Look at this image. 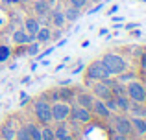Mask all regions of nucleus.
I'll return each instance as SVG.
<instances>
[{
	"mask_svg": "<svg viewBox=\"0 0 146 140\" xmlns=\"http://www.w3.org/2000/svg\"><path fill=\"white\" fill-rule=\"evenodd\" d=\"M67 133H70V129H68V126H67V124H63V122H57L56 129H54V135H56V140L63 138V137H65Z\"/></svg>",
	"mask_w": 146,
	"mask_h": 140,
	"instance_id": "412c9836",
	"label": "nucleus"
},
{
	"mask_svg": "<svg viewBox=\"0 0 146 140\" xmlns=\"http://www.w3.org/2000/svg\"><path fill=\"white\" fill-rule=\"evenodd\" d=\"M126 96L135 103H144L146 101V89L139 81H128L126 83Z\"/></svg>",
	"mask_w": 146,
	"mask_h": 140,
	"instance_id": "f03ea898",
	"label": "nucleus"
},
{
	"mask_svg": "<svg viewBox=\"0 0 146 140\" xmlns=\"http://www.w3.org/2000/svg\"><path fill=\"white\" fill-rule=\"evenodd\" d=\"M0 70H2V66H0Z\"/></svg>",
	"mask_w": 146,
	"mask_h": 140,
	"instance_id": "ea45409f",
	"label": "nucleus"
},
{
	"mask_svg": "<svg viewBox=\"0 0 146 140\" xmlns=\"http://www.w3.org/2000/svg\"><path fill=\"white\" fill-rule=\"evenodd\" d=\"M115 131L128 137V135L133 131V127H131V118H126V116H117V118H115Z\"/></svg>",
	"mask_w": 146,
	"mask_h": 140,
	"instance_id": "0eeeda50",
	"label": "nucleus"
},
{
	"mask_svg": "<svg viewBox=\"0 0 146 140\" xmlns=\"http://www.w3.org/2000/svg\"><path fill=\"white\" fill-rule=\"evenodd\" d=\"M87 2H89V0H68V4H70L72 7H78V9H83V7L87 6Z\"/></svg>",
	"mask_w": 146,
	"mask_h": 140,
	"instance_id": "a878e982",
	"label": "nucleus"
},
{
	"mask_svg": "<svg viewBox=\"0 0 146 140\" xmlns=\"http://www.w3.org/2000/svg\"><path fill=\"white\" fill-rule=\"evenodd\" d=\"M50 98H52V101H57V100H59V96H57V90H54Z\"/></svg>",
	"mask_w": 146,
	"mask_h": 140,
	"instance_id": "72a5a7b5",
	"label": "nucleus"
},
{
	"mask_svg": "<svg viewBox=\"0 0 146 140\" xmlns=\"http://www.w3.org/2000/svg\"><path fill=\"white\" fill-rule=\"evenodd\" d=\"M78 65H80V66H76V68H74V70H72V74H78V72H80V70H82V68H83V63H82V61H80V63H78Z\"/></svg>",
	"mask_w": 146,
	"mask_h": 140,
	"instance_id": "7c9ffc66",
	"label": "nucleus"
},
{
	"mask_svg": "<svg viewBox=\"0 0 146 140\" xmlns=\"http://www.w3.org/2000/svg\"><path fill=\"white\" fill-rule=\"evenodd\" d=\"M63 15H65V18H67V20L74 22V20H78V18H80V15H82V9H78V7H72V6H68L67 9L63 11Z\"/></svg>",
	"mask_w": 146,
	"mask_h": 140,
	"instance_id": "6ab92c4d",
	"label": "nucleus"
},
{
	"mask_svg": "<svg viewBox=\"0 0 146 140\" xmlns=\"http://www.w3.org/2000/svg\"><path fill=\"white\" fill-rule=\"evenodd\" d=\"M0 140H2V138H0Z\"/></svg>",
	"mask_w": 146,
	"mask_h": 140,
	"instance_id": "a19ab883",
	"label": "nucleus"
},
{
	"mask_svg": "<svg viewBox=\"0 0 146 140\" xmlns=\"http://www.w3.org/2000/svg\"><path fill=\"white\" fill-rule=\"evenodd\" d=\"M35 41H39L41 44H46L52 41V30L46 28V26H41L39 30H37V33H35Z\"/></svg>",
	"mask_w": 146,
	"mask_h": 140,
	"instance_id": "9b49d317",
	"label": "nucleus"
},
{
	"mask_svg": "<svg viewBox=\"0 0 146 140\" xmlns=\"http://www.w3.org/2000/svg\"><path fill=\"white\" fill-rule=\"evenodd\" d=\"M26 131L30 133V138L32 140H41V129L35 126V124H26Z\"/></svg>",
	"mask_w": 146,
	"mask_h": 140,
	"instance_id": "4be33fe9",
	"label": "nucleus"
},
{
	"mask_svg": "<svg viewBox=\"0 0 146 140\" xmlns=\"http://www.w3.org/2000/svg\"><path fill=\"white\" fill-rule=\"evenodd\" d=\"M76 100H78V105H82V107H85V109H91V105H93V101H94V96L89 94V92H80L78 96H76Z\"/></svg>",
	"mask_w": 146,
	"mask_h": 140,
	"instance_id": "2eb2a0df",
	"label": "nucleus"
},
{
	"mask_svg": "<svg viewBox=\"0 0 146 140\" xmlns=\"http://www.w3.org/2000/svg\"><path fill=\"white\" fill-rule=\"evenodd\" d=\"M87 79H91V81H102V79L109 78V72L106 70V66H104L102 61H93L89 66H87Z\"/></svg>",
	"mask_w": 146,
	"mask_h": 140,
	"instance_id": "20e7f679",
	"label": "nucleus"
},
{
	"mask_svg": "<svg viewBox=\"0 0 146 140\" xmlns=\"http://www.w3.org/2000/svg\"><path fill=\"white\" fill-rule=\"evenodd\" d=\"M50 20H52V24L56 26V28H61V30H63V26H65V22H67V18H65L63 11L56 9V11L52 13V17H50Z\"/></svg>",
	"mask_w": 146,
	"mask_h": 140,
	"instance_id": "f3484780",
	"label": "nucleus"
},
{
	"mask_svg": "<svg viewBox=\"0 0 146 140\" xmlns=\"http://www.w3.org/2000/svg\"><path fill=\"white\" fill-rule=\"evenodd\" d=\"M143 137H144V140H146V131H144V133H143Z\"/></svg>",
	"mask_w": 146,
	"mask_h": 140,
	"instance_id": "58836bf2",
	"label": "nucleus"
},
{
	"mask_svg": "<svg viewBox=\"0 0 146 140\" xmlns=\"http://www.w3.org/2000/svg\"><path fill=\"white\" fill-rule=\"evenodd\" d=\"M33 11H35L39 17H44L50 11V4L46 0H35V2H33Z\"/></svg>",
	"mask_w": 146,
	"mask_h": 140,
	"instance_id": "dca6fc26",
	"label": "nucleus"
},
{
	"mask_svg": "<svg viewBox=\"0 0 146 140\" xmlns=\"http://www.w3.org/2000/svg\"><path fill=\"white\" fill-rule=\"evenodd\" d=\"M111 87L107 85L106 81H94L93 85V96L94 98H100V100H106V98L111 96Z\"/></svg>",
	"mask_w": 146,
	"mask_h": 140,
	"instance_id": "6e6552de",
	"label": "nucleus"
},
{
	"mask_svg": "<svg viewBox=\"0 0 146 140\" xmlns=\"http://www.w3.org/2000/svg\"><path fill=\"white\" fill-rule=\"evenodd\" d=\"M11 39H13L15 44H28V43H32V41H35V35H30L24 28H21V30H17V32L13 33Z\"/></svg>",
	"mask_w": 146,
	"mask_h": 140,
	"instance_id": "9d476101",
	"label": "nucleus"
},
{
	"mask_svg": "<svg viewBox=\"0 0 146 140\" xmlns=\"http://www.w3.org/2000/svg\"><path fill=\"white\" fill-rule=\"evenodd\" d=\"M111 140H128V138H126V135H120V133H115V135H113V138H111Z\"/></svg>",
	"mask_w": 146,
	"mask_h": 140,
	"instance_id": "c756f323",
	"label": "nucleus"
},
{
	"mask_svg": "<svg viewBox=\"0 0 146 140\" xmlns=\"http://www.w3.org/2000/svg\"><path fill=\"white\" fill-rule=\"evenodd\" d=\"M141 66L146 68V54H143V57H141Z\"/></svg>",
	"mask_w": 146,
	"mask_h": 140,
	"instance_id": "473e14b6",
	"label": "nucleus"
},
{
	"mask_svg": "<svg viewBox=\"0 0 146 140\" xmlns=\"http://www.w3.org/2000/svg\"><path fill=\"white\" fill-rule=\"evenodd\" d=\"M0 138L2 140H15V129H13V122H6L0 127Z\"/></svg>",
	"mask_w": 146,
	"mask_h": 140,
	"instance_id": "f8f14e48",
	"label": "nucleus"
},
{
	"mask_svg": "<svg viewBox=\"0 0 146 140\" xmlns=\"http://www.w3.org/2000/svg\"><path fill=\"white\" fill-rule=\"evenodd\" d=\"M21 81H22V83H24V85H28V83H30V81H32V78H30V76H24V78H22V79H21Z\"/></svg>",
	"mask_w": 146,
	"mask_h": 140,
	"instance_id": "2f4dec72",
	"label": "nucleus"
},
{
	"mask_svg": "<svg viewBox=\"0 0 146 140\" xmlns=\"http://www.w3.org/2000/svg\"><path fill=\"white\" fill-rule=\"evenodd\" d=\"M15 140H32L30 138V133L26 131V127H21V129L15 131Z\"/></svg>",
	"mask_w": 146,
	"mask_h": 140,
	"instance_id": "393cba45",
	"label": "nucleus"
},
{
	"mask_svg": "<svg viewBox=\"0 0 146 140\" xmlns=\"http://www.w3.org/2000/svg\"><path fill=\"white\" fill-rule=\"evenodd\" d=\"M131 127H133V131H135L137 135L143 137V133L146 131V120L143 116H133L131 118Z\"/></svg>",
	"mask_w": 146,
	"mask_h": 140,
	"instance_id": "4468645a",
	"label": "nucleus"
},
{
	"mask_svg": "<svg viewBox=\"0 0 146 140\" xmlns=\"http://www.w3.org/2000/svg\"><path fill=\"white\" fill-rule=\"evenodd\" d=\"M41 140H56V135H54V129L50 126H44L41 129Z\"/></svg>",
	"mask_w": 146,
	"mask_h": 140,
	"instance_id": "b1692460",
	"label": "nucleus"
},
{
	"mask_svg": "<svg viewBox=\"0 0 146 140\" xmlns=\"http://www.w3.org/2000/svg\"><path fill=\"white\" fill-rule=\"evenodd\" d=\"M61 35H63V33H61V28H56V32L52 33V39L57 41V39H61Z\"/></svg>",
	"mask_w": 146,
	"mask_h": 140,
	"instance_id": "c85d7f7f",
	"label": "nucleus"
},
{
	"mask_svg": "<svg viewBox=\"0 0 146 140\" xmlns=\"http://www.w3.org/2000/svg\"><path fill=\"white\" fill-rule=\"evenodd\" d=\"M91 114H96L98 118H109L111 112H109V109L106 107L104 100H100V98H94L93 105H91Z\"/></svg>",
	"mask_w": 146,
	"mask_h": 140,
	"instance_id": "1a4fd4ad",
	"label": "nucleus"
},
{
	"mask_svg": "<svg viewBox=\"0 0 146 140\" xmlns=\"http://www.w3.org/2000/svg\"><path fill=\"white\" fill-rule=\"evenodd\" d=\"M59 140H74V137H72V135H70V133H67V135H65V137H63V138H59Z\"/></svg>",
	"mask_w": 146,
	"mask_h": 140,
	"instance_id": "f704fd0d",
	"label": "nucleus"
},
{
	"mask_svg": "<svg viewBox=\"0 0 146 140\" xmlns=\"http://www.w3.org/2000/svg\"><path fill=\"white\" fill-rule=\"evenodd\" d=\"M100 61L104 63V66H106V70L109 72V76H118V74H122V72L128 70V61H126L122 55L113 54V52L106 54Z\"/></svg>",
	"mask_w": 146,
	"mask_h": 140,
	"instance_id": "f257e3e1",
	"label": "nucleus"
},
{
	"mask_svg": "<svg viewBox=\"0 0 146 140\" xmlns=\"http://www.w3.org/2000/svg\"><path fill=\"white\" fill-rule=\"evenodd\" d=\"M50 114H52V122H65L70 116V105L63 100H57L50 105Z\"/></svg>",
	"mask_w": 146,
	"mask_h": 140,
	"instance_id": "7ed1b4c3",
	"label": "nucleus"
},
{
	"mask_svg": "<svg viewBox=\"0 0 146 140\" xmlns=\"http://www.w3.org/2000/svg\"><path fill=\"white\" fill-rule=\"evenodd\" d=\"M70 116L74 122L80 124H89L91 122V109H85L82 105H76V107H70Z\"/></svg>",
	"mask_w": 146,
	"mask_h": 140,
	"instance_id": "423d86ee",
	"label": "nucleus"
},
{
	"mask_svg": "<svg viewBox=\"0 0 146 140\" xmlns=\"http://www.w3.org/2000/svg\"><path fill=\"white\" fill-rule=\"evenodd\" d=\"M115 101H117V109H118V111L129 112L131 103H129V98L126 96V94H117V96H115Z\"/></svg>",
	"mask_w": 146,
	"mask_h": 140,
	"instance_id": "ddd939ff",
	"label": "nucleus"
},
{
	"mask_svg": "<svg viewBox=\"0 0 146 140\" xmlns=\"http://www.w3.org/2000/svg\"><path fill=\"white\" fill-rule=\"evenodd\" d=\"M143 74H144V79H146V68H143Z\"/></svg>",
	"mask_w": 146,
	"mask_h": 140,
	"instance_id": "4c0bfd02",
	"label": "nucleus"
},
{
	"mask_svg": "<svg viewBox=\"0 0 146 140\" xmlns=\"http://www.w3.org/2000/svg\"><path fill=\"white\" fill-rule=\"evenodd\" d=\"M46 2L50 4V6H52V4H54V2H56V0H46Z\"/></svg>",
	"mask_w": 146,
	"mask_h": 140,
	"instance_id": "c9c22d12",
	"label": "nucleus"
},
{
	"mask_svg": "<svg viewBox=\"0 0 146 140\" xmlns=\"http://www.w3.org/2000/svg\"><path fill=\"white\" fill-rule=\"evenodd\" d=\"M39 28H41V24H39L37 18H26V20H24V30L30 33V35H35Z\"/></svg>",
	"mask_w": 146,
	"mask_h": 140,
	"instance_id": "a211bd4d",
	"label": "nucleus"
},
{
	"mask_svg": "<svg viewBox=\"0 0 146 140\" xmlns=\"http://www.w3.org/2000/svg\"><path fill=\"white\" fill-rule=\"evenodd\" d=\"M57 96H59V100L67 101V100H70V98L74 96V90H72V89H67V87H61V89L57 90Z\"/></svg>",
	"mask_w": 146,
	"mask_h": 140,
	"instance_id": "5701e85b",
	"label": "nucleus"
},
{
	"mask_svg": "<svg viewBox=\"0 0 146 140\" xmlns=\"http://www.w3.org/2000/svg\"><path fill=\"white\" fill-rule=\"evenodd\" d=\"M7 55H9V48H7V46H0V63L6 61Z\"/></svg>",
	"mask_w": 146,
	"mask_h": 140,
	"instance_id": "cd10ccee",
	"label": "nucleus"
},
{
	"mask_svg": "<svg viewBox=\"0 0 146 140\" xmlns=\"http://www.w3.org/2000/svg\"><path fill=\"white\" fill-rule=\"evenodd\" d=\"M33 112H35L37 120L41 124H50L52 122V114H50V103L46 100H37L33 103Z\"/></svg>",
	"mask_w": 146,
	"mask_h": 140,
	"instance_id": "39448f33",
	"label": "nucleus"
},
{
	"mask_svg": "<svg viewBox=\"0 0 146 140\" xmlns=\"http://www.w3.org/2000/svg\"><path fill=\"white\" fill-rule=\"evenodd\" d=\"M26 54L32 55V57L39 55L41 54V43H39V41H32V43L26 44Z\"/></svg>",
	"mask_w": 146,
	"mask_h": 140,
	"instance_id": "aec40b11",
	"label": "nucleus"
},
{
	"mask_svg": "<svg viewBox=\"0 0 146 140\" xmlns=\"http://www.w3.org/2000/svg\"><path fill=\"white\" fill-rule=\"evenodd\" d=\"M118 83H128L129 79H135V74H131V72H129V74H126V72H122V74H118Z\"/></svg>",
	"mask_w": 146,
	"mask_h": 140,
	"instance_id": "bb28decb",
	"label": "nucleus"
},
{
	"mask_svg": "<svg viewBox=\"0 0 146 140\" xmlns=\"http://www.w3.org/2000/svg\"><path fill=\"white\" fill-rule=\"evenodd\" d=\"M91 2H94V4H100V2H102V0H91Z\"/></svg>",
	"mask_w": 146,
	"mask_h": 140,
	"instance_id": "e433bc0d",
	"label": "nucleus"
}]
</instances>
